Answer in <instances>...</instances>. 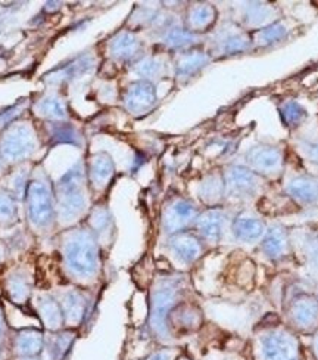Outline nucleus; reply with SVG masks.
Here are the masks:
<instances>
[{"mask_svg": "<svg viewBox=\"0 0 318 360\" xmlns=\"http://www.w3.org/2000/svg\"><path fill=\"white\" fill-rule=\"evenodd\" d=\"M79 333L74 329H60V331H44L43 350L40 360H65L71 347L77 340Z\"/></svg>", "mask_w": 318, "mask_h": 360, "instance_id": "18", "label": "nucleus"}, {"mask_svg": "<svg viewBox=\"0 0 318 360\" xmlns=\"http://www.w3.org/2000/svg\"><path fill=\"white\" fill-rule=\"evenodd\" d=\"M34 310L39 316L43 331H60L65 329V321L62 310L52 291H39L33 297Z\"/></svg>", "mask_w": 318, "mask_h": 360, "instance_id": "16", "label": "nucleus"}, {"mask_svg": "<svg viewBox=\"0 0 318 360\" xmlns=\"http://www.w3.org/2000/svg\"><path fill=\"white\" fill-rule=\"evenodd\" d=\"M0 344L9 347V337H8V325L5 321L4 310L0 309Z\"/></svg>", "mask_w": 318, "mask_h": 360, "instance_id": "37", "label": "nucleus"}, {"mask_svg": "<svg viewBox=\"0 0 318 360\" xmlns=\"http://www.w3.org/2000/svg\"><path fill=\"white\" fill-rule=\"evenodd\" d=\"M284 33H286L284 25L281 22H274L261 28L260 32H256L253 41L258 44V46H270V44L283 39Z\"/></svg>", "mask_w": 318, "mask_h": 360, "instance_id": "31", "label": "nucleus"}, {"mask_svg": "<svg viewBox=\"0 0 318 360\" xmlns=\"http://www.w3.org/2000/svg\"><path fill=\"white\" fill-rule=\"evenodd\" d=\"M55 210L56 226L60 231L83 223L92 210L84 172L79 164L58 182L55 189Z\"/></svg>", "mask_w": 318, "mask_h": 360, "instance_id": "3", "label": "nucleus"}, {"mask_svg": "<svg viewBox=\"0 0 318 360\" xmlns=\"http://www.w3.org/2000/svg\"><path fill=\"white\" fill-rule=\"evenodd\" d=\"M246 161L253 173L272 176L277 174L283 167V153L277 146L258 145L249 149Z\"/></svg>", "mask_w": 318, "mask_h": 360, "instance_id": "17", "label": "nucleus"}, {"mask_svg": "<svg viewBox=\"0 0 318 360\" xmlns=\"http://www.w3.org/2000/svg\"><path fill=\"white\" fill-rule=\"evenodd\" d=\"M18 221V200L11 192L0 189V224L11 226Z\"/></svg>", "mask_w": 318, "mask_h": 360, "instance_id": "29", "label": "nucleus"}, {"mask_svg": "<svg viewBox=\"0 0 318 360\" xmlns=\"http://www.w3.org/2000/svg\"><path fill=\"white\" fill-rule=\"evenodd\" d=\"M281 117H283V122L287 126H298L302 122H304V118L307 117V111L300 107L298 102H286L283 107H281Z\"/></svg>", "mask_w": 318, "mask_h": 360, "instance_id": "32", "label": "nucleus"}, {"mask_svg": "<svg viewBox=\"0 0 318 360\" xmlns=\"http://www.w3.org/2000/svg\"><path fill=\"white\" fill-rule=\"evenodd\" d=\"M114 173H115L114 161L108 154L99 153L90 160L88 177H90V184H92V186L96 191H103L106 186H108Z\"/></svg>", "mask_w": 318, "mask_h": 360, "instance_id": "23", "label": "nucleus"}, {"mask_svg": "<svg viewBox=\"0 0 318 360\" xmlns=\"http://www.w3.org/2000/svg\"><path fill=\"white\" fill-rule=\"evenodd\" d=\"M307 155L312 162L318 164V143H311L307 146Z\"/></svg>", "mask_w": 318, "mask_h": 360, "instance_id": "38", "label": "nucleus"}, {"mask_svg": "<svg viewBox=\"0 0 318 360\" xmlns=\"http://www.w3.org/2000/svg\"><path fill=\"white\" fill-rule=\"evenodd\" d=\"M4 256H5V250H4L2 244H0V263H2V260H4Z\"/></svg>", "mask_w": 318, "mask_h": 360, "instance_id": "43", "label": "nucleus"}, {"mask_svg": "<svg viewBox=\"0 0 318 360\" xmlns=\"http://www.w3.org/2000/svg\"><path fill=\"white\" fill-rule=\"evenodd\" d=\"M194 40V34L190 30L183 28H174L166 36V44H170L171 48H186L192 44Z\"/></svg>", "mask_w": 318, "mask_h": 360, "instance_id": "34", "label": "nucleus"}, {"mask_svg": "<svg viewBox=\"0 0 318 360\" xmlns=\"http://www.w3.org/2000/svg\"><path fill=\"white\" fill-rule=\"evenodd\" d=\"M225 200L249 202L260 191L258 174L244 166H232L224 174Z\"/></svg>", "mask_w": 318, "mask_h": 360, "instance_id": "9", "label": "nucleus"}, {"mask_svg": "<svg viewBox=\"0 0 318 360\" xmlns=\"http://www.w3.org/2000/svg\"><path fill=\"white\" fill-rule=\"evenodd\" d=\"M60 306L64 314L65 328L79 331L88 316L90 307H92V295L84 288L72 285V287L58 290L52 292Z\"/></svg>", "mask_w": 318, "mask_h": 360, "instance_id": "7", "label": "nucleus"}, {"mask_svg": "<svg viewBox=\"0 0 318 360\" xmlns=\"http://www.w3.org/2000/svg\"><path fill=\"white\" fill-rule=\"evenodd\" d=\"M86 224L96 235L102 251L112 244L114 236H115V224L108 207L106 205L93 207L90 210V213L86 219Z\"/></svg>", "mask_w": 318, "mask_h": 360, "instance_id": "21", "label": "nucleus"}, {"mask_svg": "<svg viewBox=\"0 0 318 360\" xmlns=\"http://www.w3.org/2000/svg\"><path fill=\"white\" fill-rule=\"evenodd\" d=\"M217 17L216 8H212L211 5H194L187 15V22L190 32H205L208 27L214 24Z\"/></svg>", "mask_w": 318, "mask_h": 360, "instance_id": "27", "label": "nucleus"}, {"mask_svg": "<svg viewBox=\"0 0 318 360\" xmlns=\"http://www.w3.org/2000/svg\"><path fill=\"white\" fill-rule=\"evenodd\" d=\"M267 226L268 224L261 216L244 210L232 219L230 233L234 241L240 244H260L267 232Z\"/></svg>", "mask_w": 318, "mask_h": 360, "instance_id": "14", "label": "nucleus"}, {"mask_svg": "<svg viewBox=\"0 0 318 360\" xmlns=\"http://www.w3.org/2000/svg\"><path fill=\"white\" fill-rule=\"evenodd\" d=\"M175 360H196V359H193L190 354H187L186 352H183Z\"/></svg>", "mask_w": 318, "mask_h": 360, "instance_id": "42", "label": "nucleus"}, {"mask_svg": "<svg viewBox=\"0 0 318 360\" xmlns=\"http://www.w3.org/2000/svg\"><path fill=\"white\" fill-rule=\"evenodd\" d=\"M5 287L9 298L12 300V303L22 306L27 302H29L33 297V287H34L33 275L25 269L13 270V272L6 278Z\"/></svg>", "mask_w": 318, "mask_h": 360, "instance_id": "22", "label": "nucleus"}, {"mask_svg": "<svg viewBox=\"0 0 318 360\" xmlns=\"http://www.w3.org/2000/svg\"><path fill=\"white\" fill-rule=\"evenodd\" d=\"M312 352L318 360V333L314 335V340H312Z\"/></svg>", "mask_w": 318, "mask_h": 360, "instance_id": "40", "label": "nucleus"}, {"mask_svg": "<svg viewBox=\"0 0 318 360\" xmlns=\"http://www.w3.org/2000/svg\"><path fill=\"white\" fill-rule=\"evenodd\" d=\"M199 198L206 208L221 207L225 201V184L223 174H209L205 177L199 188Z\"/></svg>", "mask_w": 318, "mask_h": 360, "instance_id": "24", "label": "nucleus"}, {"mask_svg": "<svg viewBox=\"0 0 318 360\" xmlns=\"http://www.w3.org/2000/svg\"><path fill=\"white\" fill-rule=\"evenodd\" d=\"M204 323V313L202 310L190 303L183 302L173 309L168 316V326L174 338H178L198 333Z\"/></svg>", "mask_w": 318, "mask_h": 360, "instance_id": "13", "label": "nucleus"}, {"mask_svg": "<svg viewBox=\"0 0 318 360\" xmlns=\"http://www.w3.org/2000/svg\"><path fill=\"white\" fill-rule=\"evenodd\" d=\"M37 111L40 115L52 120H64L67 110L64 102L56 96H48L37 103Z\"/></svg>", "mask_w": 318, "mask_h": 360, "instance_id": "30", "label": "nucleus"}, {"mask_svg": "<svg viewBox=\"0 0 318 360\" xmlns=\"http://www.w3.org/2000/svg\"><path fill=\"white\" fill-rule=\"evenodd\" d=\"M287 326L298 333H312L318 325V298L298 294L286 307Z\"/></svg>", "mask_w": 318, "mask_h": 360, "instance_id": "11", "label": "nucleus"}, {"mask_svg": "<svg viewBox=\"0 0 318 360\" xmlns=\"http://www.w3.org/2000/svg\"><path fill=\"white\" fill-rule=\"evenodd\" d=\"M0 166H2V162H0Z\"/></svg>", "mask_w": 318, "mask_h": 360, "instance_id": "44", "label": "nucleus"}, {"mask_svg": "<svg viewBox=\"0 0 318 360\" xmlns=\"http://www.w3.org/2000/svg\"><path fill=\"white\" fill-rule=\"evenodd\" d=\"M209 63V56L204 52H190L180 58L177 63V76L181 79L193 77Z\"/></svg>", "mask_w": 318, "mask_h": 360, "instance_id": "28", "label": "nucleus"}, {"mask_svg": "<svg viewBox=\"0 0 318 360\" xmlns=\"http://www.w3.org/2000/svg\"><path fill=\"white\" fill-rule=\"evenodd\" d=\"M232 219L223 207L201 210L193 224V232L198 235L206 247H217L223 243L225 231H230Z\"/></svg>", "mask_w": 318, "mask_h": 360, "instance_id": "8", "label": "nucleus"}, {"mask_svg": "<svg viewBox=\"0 0 318 360\" xmlns=\"http://www.w3.org/2000/svg\"><path fill=\"white\" fill-rule=\"evenodd\" d=\"M260 250L264 254V257L271 263H279L284 260L292 252L289 232L279 223L270 224L260 243Z\"/></svg>", "mask_w": 318, "mask_h": 360, "instance_id": "15", "label": "nucleus"}, {"mask_svg": "<svg viewBox=\"0 0 318 360\" xmlns=\"http://www.w3.org/2000/svg\"><path fill=\"white\" fill-rule=\"evenodd\" d=\"M286 193L298 204H314L318 200V184L310 177H295L286 185Z\"/></svg>", "mask_w": 318, "mask_h": 360, "instance_id": "25", "label": "nucleus"}, {"mask_svg": "<svg viewBox=\"0 0 318 360\" xmlns=\"http://www.w3.org/2000/svg\"><path fill=\"white\" fill-rule=\"evenodd\" d=\"M44 342V331L37 328H24L15 333L9 341L11 356L34 357L40 356Z\"/></svg>", "mask_w": 318, "mask_h": 360, "instance_id": "20", "label": "nucleus"}, {"mask_svg": "<svg viewBox=\"0 0 318 360\" xmlns=\"http://www.w3.org/2000/svg\"><path fill=\"white\" fill-rule=\"evenodd\" d=\"M140 51V41L130 32L117 34L110 43L111 55L118 61H130Z\"/></svg>", "mask_w": 318, "mask_h": 360, "instance_id": "26", "label": "nucleus"}, {"mask_svg": "<svg viewBox=\"0 0 318 360\" xmlns=\"http://www.w3.org/2000/svg\"><path fill=\"white\" fill-rule=\"evenodd\" d=\"M199 213L201 208L194 201L185 197H175L162 208L161 231L166 238L178 232L190 231Z\"/></svg>", "mask_w": 318, "mask_h": 360, "instance_id": "6", "label": "nucleus"}, {"mask_svg": "<svg viewBox=\"0 0 318 360\" xmlns=\"http://www.w3.org/2000/svg\"><path fill=\"white\" fill-rule=\"evenodd\" d=\"M190 287L186 274H162L155 278L149 292L147 331L159 346H177V340L170 331L168 316L175 306L186 302Z\"/></svg>", "mask_w": 318, "mask_h": 360, "instance_id": "2", "label": "nucleus"}, {"mask_svg": "<svg viewBox=\"0 0 318 360\" xmlns=\"http://www.w3.org/2000/svg\"><path fill=\"white\" fill-rule=\"evenodd\" d=\"M27 221L32 231L46 236L56 228L55 189L46 176L34 177L28 185L25 195Z\"/></svg>", "mask_w": 318, "mask_h": 360, "instance_id": "5", "label": "nucleus"}, {"mask_svg": "<svg viewBox=\"0 0 318 360\" xmlns=\"http://www.w3.org/2000/svg\"><path fill=\"white\" fill-rule=\"evenodd\" d=\"M9 360H40V356L34 357H21V356H11Z\"/></svg>", "mask_w": 318, "mask_h": 360, "instance_id": "41", "label": "nucleus"}, {"mask_svg": "<svg viewBox=\"0 0 318 360\" xmlns=\"http://www.w3.org/2000/svg\"><path fill=\"white\" fill-rule=\"evenodd\" d=\"M60 264L68 279L81 288H92L102 276V248L86 221L64 229L58 239Z\"/></svg>", "mask_w": 318, "mask_h": 360, "instance_id": "1", "label": "nucleus"}, {"mask_svg": "<svg viewBox=\"0 0 318 360\" xmlns=\"http://www.w3.org/2000/svg\"><path fill=\"white\" fill-rule=\"evenodd\" d=\"M9 357H11L9 347L4 346V344H0V360H9Z\"/></svg>", "mask_w": 318, "mask_h": 360, "instance_id": "39", "label": "nucleus"}, {"mask_svg": "<svg viewBox=\"0 0 318 360\" xmlns=\"http://www.w3.org/2000/svg\"><path fill=\"white\" fill-rule=\"evenodd\" d=\"M304 257L312 269H318V232H310L305 236Z\"/></svg>", "mask_w": 318, "mask_h": 360, "instance_id": "35", "label": "nucleus"}, {"mask_svg": "<svg viewBox=\"0 0 318 360\" xmlns=\"http://www.w3.org/2000/svg\"><path fill=\"white\" fill-rule=\"evenodd\" d=\"M249 352L251 360H302L296 333L279 321H264L253 328Z\"/></svg>", "mask_w": 318, "mask_h": 360, "instance_id": "4", "label": "nucleus"}, {"mask_svg": "<svg viewBox=\"0 0 318 360\" xmlns=\"http://www.w3.org/2000/svg\"><path fill=\"white\" fill-rule=\"evenodd\" d=\"M162 71V63L158 58L154 56H147L135 65V72L142 76L143 79H152Z\"/></svg>", "mask_w": 318, "mask_h": 360, "instance_id": "33", "label": "nucleus"}, {"mask_svg": "<svg viewBox=\"0 0 318 360\" xmlns=\"http://www.w3.org/2000/svg\"><path fill=\"white\" fill-rule=\"evenodd\" d=\"M185 350L180 346H159L142 360H175Z\"/></svg>", "mask_w": 318, "mask_h": 360, "instance_id": "36", "label": "nucleus"}, {"mask_svg": "<svg viewBox=\"0 0 318 360\" xmlns=\"http://www.w3.org/2000/svg\"><path fill=\"white\" fill-rule=\"evenodd\" d=\"M165 243H166L165 247L170 254V257L178 266H183V267H190L196 262L201 260V257L204 256L208 248L204 244L202 239L192 229L171 235L166 238Z\"/></svg>", "mask_w": 318, "mask_h": 360, "instance_id": "10", "label": "nucleus"}, {"mask_svg": "<svg viewBox=\"0 0 318 360\" xmlns=\"http://www.w3.org/2000/svg\"><path fill=\"white\" fill-rule=\"evenodd\" d=\"M124 103L126 108L134 115H142L149 112L157 103L155 86L147 80L133 83L127 89Z\"/></svg>", "mask_w": 318, "mask_h": 360, "instance_id": "19", "label": "nucleus"}, {"mask_svg": "<svg viewBox=\"0 0 318 360\" xmlns=\"http://www.w3.org/2000/svg\"><path fill=\"white\" fill-rule=\"evenodd\" d=\"M37 148L34 130L28 124H17L11 127L2 139V154L5 158L17 161L32 155Z\"/></svg>", "mask_w": 318, "mask_h": 360, "instance_id": "12", "label": "nucleus"}]
</instances>
